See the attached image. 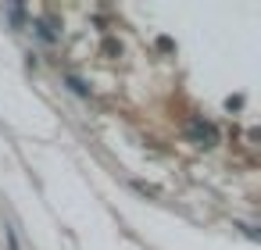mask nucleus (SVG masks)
I'll return each instance as SVG.
<instances>
[{"label": "nucleus", "instance_id": "nucleus-1", "mask_svg": "<svg viewBox=\"0 0 261 250\" xmlns=\"http://www.w3.org/2000/svg\"><path fill=\"white\" fill-rule=\"evenodd\" d=\"M190 136H193V143H200V147H215V140H218L215 125L204 122V118H193V122H190Z\"/></svg>", "mask_w": 261, "mask_h": 250}]
</instances>
